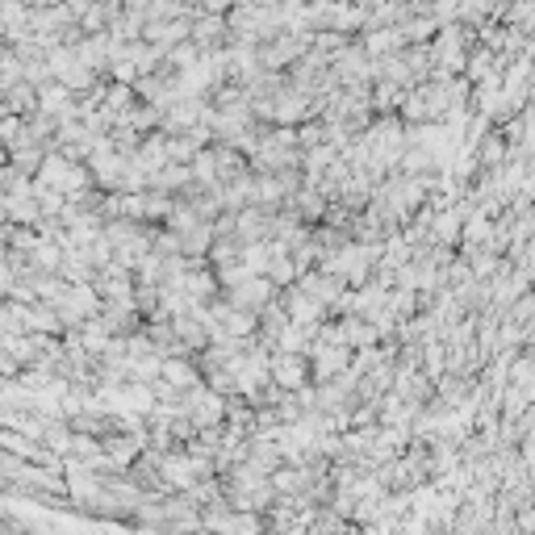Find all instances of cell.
I'll return each instance as SVG.
<instances>
[{
  "label": "cell",
  "mask_w": 535,
  "mask_h": 535,
  "mask_svg": "<svg viewBox=\"0 0 535 535\" xmlns=\"http://www.w3.org/2000/svg\"><path fill=\"white\" fill-rule=\"evenodd\" d=\"M197 418L201 423H214V418H218V397H201V406H197Z\"/></svg>",
  "instance_id": "3"
},
{
  "label": "cell",
  "mask_w": 535,
  "mask_h": 535,
  "mask_svg": "<svg viewBox=\"0 0 535 535\" xmlns=\"http://www.w3.org/2000/svg\"><path fill=\"white\" fill-rule=\"evenodd\" d=\"M343 351H330V347H327V351H322V356H318V377H330V372H339V368H343Z\"/></svg>",
  "instance_id": "2"
},
{
  "label": "cell",
  "mask_w": 535,
  "mask_h": 535,
  "mask_svg": "<svg viewBox=\"0 0 535 535\" xmlns=\"http://www.w3.org/2000/svg\"><path fill=\"white\" fill-rule=\"evenodd\" d=\"M180 535H214V531H205V527H193V531H180Z\"/></svg>",
  "instance_id": "4"
},
{
  "label": "cell",
  "mask_w": 535,
  "mask_h": 535,
  "mask_svg": "<svg viewBox=\"0 0 535 535\" xmlns=\"http://www.w3.org/2000/svg\"><path fill=\"white\" fill-rule=\"evenodd\" d=\"M277 381H280V385H288V389H298L301 381H306V364H301L298 356H285L277 364Z\"/></svg>",
  "instance_id": "1"
}]
</instances>
